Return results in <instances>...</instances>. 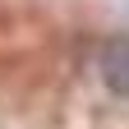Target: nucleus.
<instances>
[{
    "label": "nucleus",
    "mask_w": 129,
    "mask_h": 129,
    "mask_svg": "<svg viewBox=\"0 0 129 129\" xmlns=\"http://www.w3.org/2000/svg\"><path fill=\"white\" fill-rule=\"evenodd\" d=\"M102 78L111 92L129 97V42H111L102 51Z\"/></svg>",
    "instance_id": "obj_1"
}]
</instances>
